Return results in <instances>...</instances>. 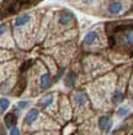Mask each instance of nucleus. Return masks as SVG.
<instances>
[{
	"instance_id": "nucleus-16",
	"label": "nucleus",
	"mask_w": 133,
	"mask_h": 135,
	"mask_svg": "<svg viewBox=\"0 0 133 135\" xmlns=\"http://www.w3.org/2000/svg\"><path fill=\"white\" fill-rule=\"evenodd\" d=\"M30 102L28 100H20V102L17 103V108L19 109H25V108H27Z\"/></svg>"
},
{
	"instance_id": "nucleus-4",
	"label": "nucleus",
	"mask_w": 133,
	"mask_h": 135,
	"mask_svg": "<svg viewBox=\"0 0 133 135\" xmlns=\"http://www.w3.org/2000/svg\"><path fill=\"white\" fill-rule=\"evenodd\" d=\"M38 114H40V110L36 109V108H33L31 110L28 112L26 117H25V124H27V125H31V124L38 118Z\"/></svg>"
},
{
	"instance_id": "nucleus-10",
	"label": "nucleus",
	"mask_w": 133,
	"mask_h": 135,
	"mask_svg": "<svg viewBox=\"0 0 133 135\" xmlns=\"http://www.w3.org/2000/svg\"><path fill=\"white\" fill-rule=\"evenodd\" d=\"M41 88H43V89H47L49 86H51V74L49 73H44L41 76Z\"/></svg>"
},
{
	"instance_id": "nucleus-15",
	"label": "nucleus",
	"mask_w": 133,
	"mask_h": 135,
	"mask_svg": "<svg viewBox=\"0 0 133 135\" xmlns=\"http://www.w3.org/2000/svg\"><path fill=\"white\" fill-rule=\"evenodd\" d=\"M128 114V108H125V107H122V108H120L118 110H117V115L118 117H126V115Z\"/></svg>"
},
{
	"instance_id": "nucleus-1",
	"label": "nucleus",
	"mask_w": 133,
	"mask_h": 135,
	"mask_svg": "<svg viewBox=\"0 0 133 135\" xmlns=\"http://www.w3.org/2000/svg\"><path fill=\"white\" fill-rule=\"evenodd\" d=\"M40 1L41 0H6V4L3 5V17L5 15H11L20 9L32 6Z\"/></svg>"
},
{
	"instance_id": "nucleus-6",
	"label": "nucleus",
	"mask_w": 133,
	"mask_h": 135,
	"mask_svg": "<svg viewBox=\"0 0 133 135\" xmlns=\"http://www.w3.org/2000/svg\"><path fill=\"white\" fill-rule=\"evenodd\" d=\"M30 15L28 14H24V15H20V16L16 17V20H15V26L16 27H21V26H24V25H26L30 21Z\"/></svg>"
},
{
	"instance_id": "nucleus-20",
	"label": "nucleus",
	"mask_w": 133,
	"mask_h": 135,
	"mask_svg": "<svg viewBox=\"0 0 133 135\" xmlns=\"http://www.w3.org/2000/svg\"><path fill=\"white\" fill-rule=\"evenodd\" d=\"M83 1H84V3H91L93 0H83Z\"/></svg>"
},
{
	"instance_id": "nucleus-14",
	"label": "nucleus",
	"mask_w": 133,
	"mask_h": 135,
	"mask_svg": "<svg viewBox=\"0 0 133 135\" xmlns=\"http://www.w3.org/2000/svg\"><path fill=\"white\" fill-rule=\"evenodd\" d=\"M122 98H123V94H122L120 90H116L115 94H113V97H112V102L113 103H120L122 100Z\"/></svg>"
},
{
	"instance_id": "nucleus-8",
	"label": "nucleus",
	"mask_w": 133,
	"mask_h": 135,
	"mask_svg": "<svg viewBox=\"0 0 133 135\" xmlns=\"http://www.w3.org/2000/svg\"><path fill=\"white\" fill-rule=\"evenodd\" d=\"M97 38V32L96 31H90L89 33H86L84 37V45H91L95 42V40Z\"/></svg>"
},
{
	"instance_id": "nucleus-3",
	"label": "nucleus",
	"mask_w": 133,
	"mask_h": 135,
	"mask_svg": "<svg viewBox=\"0 0 133 135\" xmlns=\"http://www.w3.org/2000/svg\"><path fill=\"white\" fill-rule=\"evenodd\" d=\"M5 125L6 128L9 129H12V128L16 125V122H17V115L15 114V112H11V113H8V114L5 115Z\"/></svg>"
},
{
	"instance_id": "nucleus-9",
	"label": "nucleus",
	"mask_w": 133,
	"mask_h": 135,
	"mask_svg": "<svg viewBox=\"0 0 133 135\" xmlns=\"http://www.w3.org/2000/svg\"><path fill=\"white\" fill-rule=\"evenodd\" d=\"M73 17H74V15H73L72 12H69V11H63L61 15H59V22H61L62 25H67L69 21L72 20Z\"/></svg>"
},
{
	"instance_id": "nucleus-17",
	"label": "nucleus",
	"mask_w": 133,
	"mask_h": 135,
	"mask_svg": "<svg viewBox=\"0 0 133 135\" xmlns=\"http://www.w3.org/2000/svg\"><path fill=\"white\" fill-rule=\"evenodd\" d=\"M31 63H32V61L30 60V61H27V62H25L24 65H22V67H21V72H25L26 70H28V67L31 66Z\"/></svg>"
},
{
	"instance_id": "nucleus-12",
	"label": "nucleus",
	"mask_w": 133,
	"mask_h": 135,
	"mask_svg": "<svg viewBox=\"0 0 133 135\" xmlns=\"http://www.w3.org/2000/svg\"><path fill=\"white\" fill-rule=\"evenodd\" d=\"M75 79H77V74L74 73V72H69L67 74V77H65V86L67 87H73L75 84Z\"/></svg>"
},
{
	"instance_id": "nucleus-7",
	"label": "nucleus",
	"mask_w": 133,
	"mask_h": 135,
	"mask_svg": "<svg viewBox=\"0 0 133 135\" xmlns=\"http://www.w3.org/2000/svg\"><path fill=\"white\" fill-rule=\"evenodd\" d=\"M86 95L83 93H75L74 95H73V102L75 103L77 105H83V104H85L86 103Z\"/></svg>"
},
{
	"instance_id": "nucleus-19",
	"label": "nucleus",
	"mask_w": 133,
	"mask_h": 135,
	"mask_svg": "<svg viewBox=\"0 0 133 135\" xmlns=\"http://www.w3.org/2000/svg\"><path fill=\"white\" fill-rule=\"evenodd\" d=\"M5 33V25H3L1 26V35H4Z\"/></svg>"
},
{
	"instance_id": "nucleus-11",
	"label": "nucleus",
	"mask_w": 133,
	"mask_h": 135,
	"mask_svg": "<svg viewBox=\"0 0 133 135\" xmlns=\"http://www.w3.org/2000/svg\"><path fill=\"white\" fill-rule=\"evenodd\" d=\"M52 103H53V94H47L46 97H43V98L38 102V104H40L41 108H47V107L51 105Z\"/></svg>"
},
{
	"instance_id": "nucleus-18",
	"label": "nucleus",
	"mask_w": 133,
	"mask_h": 135,
	"mask_svg": "<svg viewBox=\"0 0 133 135\" xmlns=\"http://www.w3.org/2000/svg\"><path fill=\"white\" fill-rule=\"evenodd\" d=\"M10 135H20V131L16 127H14L12 129H10Z\"/></svg>"
},
{
	"instance_id": "nucleus-5",
	"label": "nucleus",
	"mask_w": 133,
	"mask_h": 135,
	"mask_svg": "<svg viewBox=\"0 0 133 135\" xmlns=\"http://www.w3.org/2000/svg\"><path fill=\"white\" fill-rule=\"evenodd\" d=\"M122 9H123V6H122L121 3H118V1H113V3H111V4L109 5V12L110 14H120V12L122 11Z\"/></svg>"
},
{
	"instance_id": "nucleus-2",
	"label": "nucleus",
	"mask_w": 133,
	"mask_h": 135,
	"mask_svg": "<svg viewBox=\"0 0 133 135\" xmlns=\"http://www.w3.org/2000/svg\"><path fill=\"white\" fill-rule=\"evenodd\" d=\"M111 127H112V122H111V119H110L109 115H102V117H100V119H99V128H100L101 130L105 131V133H109Z\"/></svg>"
},
{
	"instance_id": "nucleus-13",
	"label": "nucleus",
	"mask_w": 133,
	"mask_h": 135,
	"mask_svg": "<svg viewBox=\"0 0 133 135\" xmlns=\"http://www.w3.org/2000/svg\"><path fill=\"white\" fill-rule=\"evenodd\" d=\"M9 105H10V100L6 98H1V100H0V108H1V113H5L6 112V109L9 108Z\"/></svg>"
}]
</instances>
